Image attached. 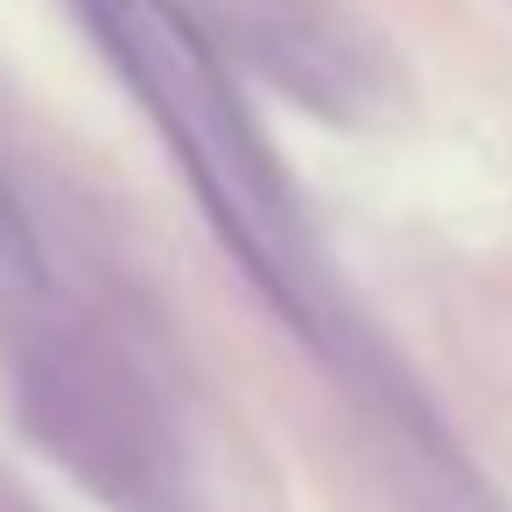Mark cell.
Here are the masks:
<instances>
[{"instance_id": "obj_1", "label": "cell", "mask_w": 512, "mask_h": 512, "mask_svg": "<svg viewBox=\"0 0 512 512\" xmlns=\"http://www.w3.org/2000/svg\"><path fill=\"white\" fill-rule=\"evenodd\" d=\"M0 260H8L22 281H43V253H36V232H29V211L15 197V183L0 176Z\"/></svg>"}]
</instances>
